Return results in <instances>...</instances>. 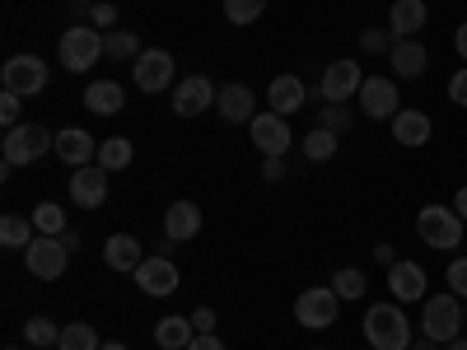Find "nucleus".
Listing matches in <instances>:
<instances>
[{
  "instance_id": "obj_1",
  "label": "nucleus",
  "mask_w": 467,
  "mask_h": 350,
  "mask_svg": "<svg viewBox=\"0 0 467 350\" xmlns=\"http://www.w3.org/2000/svg\"><path fill=\"white\" fill-rule=\"evenodd\" d=\"M365 341L374 350H411V323L398 304L365 308Z\"/></svg>"
},
{
  "instance_id": "obj_2",
  "label": "nucleus",
  "mask_w": 467,
  "mask_h": 350,
  "mask_svg": "<svg viewBox=\"0 0 467 350\" xmlns=\"http://www.w3.org/2000/svg\"><path fill=\"white\" fill-rule=\"evenodd\" d=\"M462 229H467V220L453 206H420V215H416L420 243L435 248V252H453L462 243Z\"/></svg>"
},
{
  "instance_id": "obj_3",
  "label": "nucleus",
  "mask_w": 467,
  "mask_h": 350,
  "mask_svg": "<svg viewBox=\"0 0 467 350\" xmlns=\"http://www.w3.org/2000/svg\"><path fill=\"white\" fill-rule=\"evenodd\" d=\"M47 149H57V136L37 122H19L15 131H5V140H0V154H5V164H15V169L43 160Z\"/></svg>"
},
{
  "instance_id": "obj_4",
  "label": "nucleus",
  "mask_w": 467,
  "mask_h": 350,
  "mask_svg": "<svg viewBox=\"0 0 467 350\" xmlns=\"http://www.w3.org/2000/svg\"><path fill=\"white\" fill-rule=\"evenodd\" d=\"M458 327H462V299L449 290V294H435L425 299V318H420V332L431 336L435 345H449L458 341Z\"/></svg>"
},
{
  "instance_id": "obj_5",
  "label": "nucleus",
  "mask_w": 467,
  "mask_h": 350,
  "mask_svg": "<svg viewBox=\"0 0 467 350\" xmlns=\"http://www.w3.org/2000/svg\"><path fill=\"white\" fill-rule=\"evenodd\" d=\"M24 266H28V276H37V281H57V276H66V266H70V248H66V239L37 233V239L24 248Z\"/></svg>"
},
{
  "instance_id": "obj_6",
  "label": "nucleus",
  "mask_w": 467,
  "mask_h": 350,
  "mask_svg": "<svg viewBox=\"0 0 467 350\" xmlns=\"http://www.w3.org/2000/svg\"><path fill=\"white\" fill-rule=\"evenodd\" d=\"M337 314H341V294H337L332 285H314V290H304V294L295 299V323L308 327V332L332 327Z\"/></svg>"
},
{
  "instance_id": "obj_7",
  "label": "nucleus",
  "mask_w": 467,
  "mask_h": 350,
  "mask_svg": "<svg viewBox=\"0 0 467 350\" xmlns=\"http://www.w3.org/2000/svg\"><path fill=\"white\" fill-rule=\"evenodd\" d=\"M103 57V33L94 28V24H75V28H66L61 33V66L66 70H89L94 61Z\"/></svg>"
},
{
  "instance_id": "obj_8",
  "label": "nucleus",
  "mask_w": 467,
  "mask_h": 350,
  "mask_svg": "<svg viewBox=\"0 0 467 350\" xmlns=\"http://www.w3.org/2000/svg\"><path fill=\"white\" fill-rule=\"evenodd\" d=\"M0 85H5L10 94H19V98L43 94V89H47V66H43V57H10L5 66H0Z\"/></svg>"
},
{
  "instance_id": "obj_9",
  "label": "nucleus",
  "mask_w": 467,
  "mask_h": 350,
  "mask_svg": "<svg viewBox=\"0 0 467 350\" xmlns=\"http://www.w3.org/2000/svg\"><path fill=\"white\" fill-rule=\"evenodd\" d=\"M173 57L164 52V47H150V52H140L136 57V66H131V75H136V89L140 94H164L169 85H173Z\"/></svg>"
},
{
  "instance_id": "obj_10",
  "label": "nucleus",
  "mask_w": 467,
  "mask_h": 350,
  "mask_svg": "<svg viewBox=\"0 0 467 350\" xmlns=\"http://www.w3.org/2000/svg\"><path fill=\"white\" fill-rule=\"evenodd\" d=\"M136 285L150 294V299H169V294H178V266H173V257H164V252H154V257H145L136 271Z\"/></svg>"
},
{
  "instance_id": "obj_11",
  "label": "nucleus",
  "mask_w": 467,
  "mask_h": 350,
  "mask_svg": "<svg viewBox=\"0 0 467 350\" xmlns=\"http://www.w3.org/2000/svg\"><path fill=\"white\" fill-rule=\"evenodd\" d=\"M70 201L80 211H99L108 201V169L103 164H85L70 173Z\"/></svg>"
},
{
  "instance_id": "obj_12",
  "label": "nucleus",
  "mask_w": 467,
  "mask_h": 350,
  "mask_svg": "<svg viewBox=\"0 0 467 350\" xmlns=\"http://www.w3.org/2000/svg\"><path fill=\"white\" fill-rule=\"evenodd\" d=\"M356 98H360L365 117H374V122H393V117H398V85H393V80H383V75L365 80Z\"/></svg>"
},
{
  "instance_id": "obj_13",
  "label": "nucleus",
  "mask_w": 467,
  "mask_h": 350,
  "mask_svg": "<svg viewBox=\"0 0 467 350\" xmlns=\"http://www.w3.org/2000/svg\"><path fill=\"white\" fill-rule=\"evenodd\" d=\"M253 145L262 149V160H271V154H285L290 149V122L281 112H257L253 117Z\"/></svg>"
},
{
  "instance_id": "obj_14",
  "label": "nucleus",
  "mask_w": 467,
  "mask_h": 350,
  "mask_svg": "<svg viewBox=\"0 0 467 350\" xmlns=\"http://www.w3.org/2000/svg\"><path fill=\"white\" fill-rule=\"evenodd\" d=\"M365 85V75L356 61H332L323 70V103H346V98H356Z\"/></svg>"
},
{
  "instance_id": "obj_15",
  "label": "nucleus",
  "mask_w": 467,
  "mask_h": 350,
  "mask_svg": "<svg viewBox=\"0 0 467 350\" xmlns=\"http://www.w3.org/2000/svg\"><path fill=\"white\" fill-rule=\"evenodd\" d=\"M215 94H220V89L206 80V75H187V80L173 89V112H178V117H202V112L215 103Z\"/></svg>"
},
{
  "instance_id": "obj_16",
  "label": "nucleus",
  "mask_w": 467,
  "mask_h": 350,
  "mask_svg": "<svg viewBox=\"0 0 467 350\" xmlns=\"http://www.w3.org/2000/svg\"><path fill=\"white\" fill-rule=\"evenodd\" d=\"M57 154H61V164L85 169V164H99V140L89 131H80V127H66L57 136Z\"/></svg>"
},
{
  "instance_id": "obj_17",
  "label": "nucleus",
  "mask_w": 467,
  "mask_h": 350,
  "mask_svg": "<svg viewBox=\"0 0 467 350\" xmlns=\"http://www.w3.org/2000/svg\"><path fill=\"white\" fill-rule=\"evenodd\" d=\"M388 290H393L398 304L425 299V271L416 262H393V266H388Z\"/></svg>"
},
{
  "instance_id": "obj_18",
  "label": "nucleus",
  "mask_w": 467,
  "mask_h": 350,
  "mask_svg": "<svg viewBox=\"0 0 467 350\" xmlns=\"http://www.w3.org/2000/svg\"><path fill=\"white\" fill-rule=\"evenodd\" d=\"M266 103H271V112L295 117V112L308 103V89H304L299 75H276V80H271V89H266Z\"/></svg>"
},
{
  "instance_id": "obj_19",
  "label": "nucleus",
  "mask_w": 467,
  "mask_h": 350,
  "mask_svg": "<svg viewBox=\"0 0 467 350\" xmlns=\"http://www.w3.org/2000/svg\"><path fill=\"white\" fill-rule=\"evenodd\" d=\"M215 112L224 117V122H234V127H244V122H253V89L248 85H220V94H215Z\"/></svg>"
},
{
  "instance_id": "obj_20",
  "label": "nucleus",
  "mask_w": 467,
  "mask_h": 350,
  "mask_svg": "<svg viewBox=\"0 0 467 350\" xmlns=\"http://www.w3.org/2000/svg\"><path fill=\"white\" fill-rule=\"evenodd\" d=\"M425 61H431V52H425L416 37H398L393 52H388V66H393L402 80H420V75H425Z\"/></svg>"
},
{
  "instance_id": "obj_21",
  "label": "nucleus",
  "mask_w": 467,
  "mask_h": 350,
  "mask_svg": "<svg viewBox=\"0 0 467 350\" xmlns=\"http://www.w3.org/2000/svg\"><path fill=\"white\" fill-rule=\"evenodd\" d=\"M164 233H169L173 243L197 239V233H202V211H197V201H173L169 215H164Z\"/></svg>"
},
{
  "instance_id": "obj_22",
  "label": "nucleus",
  "mask_w": 467,
  "mask_h": 350,
  "mask_svg": "<svg viewBox=\"0 0 467 350\" xmlns=\"http://www.w3.org/2000/svg\"><path fill=\"white\" fill-rule=\"evenodd\" d=\"M393 140H398V145H407V149H420L425 140H431V117L402 108V112L393 117Z\"/></svg>"
},
{
  "instance_id": "obj_23",
  "label": "nucleus",
  "mask_w": 467,
  "mask_h": 350,
  "mask_svg": "<svg viewBox=\"0 0 467 350\" xmlns=\"http://www.w3.org/2000/svg\"><path fill=\"white\" fill-rule=\"evenodd\" d=\"M388 28L393 37H411L425 28V0H393V10H388Z\"/></svg>"
},
{
  "instance_id": "obj_24",
  "label": "nucleus",
  "mask_w": 467,
  "mask_h": 350,
  "mask_svg": "<svg viewBox=\"0 0 467 350\" xmlns=\"http://www.w3.org/2000/svg\"><path fill=\"white\" fill-rule=\"evenodd\" d=\"M103 262L112 271H136L145 257H140V243L131 239V233H112V239L103 243Z\"/></svg>"
},
{
  "instance_id": "obj_25",
  "label": "nucleus",
  "mask_w": 467,
  "mask_h": 350,
  "mask_svg": "<svg viewBox=\"0 0 467 350\" xmlns=\"http://www.w3.org/2000/svg\"><path fill=\"white\" fill-rule=\"evenodd\" d=\"M122 85H112V80H99V85H89L85 89V108L94 112V117H112V112H122Z\"/></svg>"
},
{
  "instance_id": "obj_26",
  "label": "nucleus",
  "mask_w": 467,
  "mask_h": 350,
  "mask_svg": "<svg viewBox=\"0 0 467 350\" xmlns=\"http://www.w3.org/2000/svg\"><path fill=\"white\" fill-rule=\"evenodd\" d=\"M154 341H160V350H187L197 341V327H192V318H160Z\"/></svg>"
},
{
  "instance_id": "obj_27",
  "label": "nucleus",
  "mask_w": 467,
  "mask_h": 350,
  "mask_svg": "<svg viewBox=\"0 0 467 350\" xmlns=\"http://www.w3.org/2000/svg\"><path fill=\"white\" fill-rule=\"evenodd\" d=\"M33 229H37L33 215H5V220H0V243H5L10 252H24V248L37 239Z\"/></svg>"
},
{
  "instance_id": "obj_28",
  "label": "nucleus",
  "mask_w": 467,
  "mask_h": 350,
  "mask_svg": "<svg viewBox=\"0 0 467 350\" xmlns=\"http://www.w3.org/2000/svg\"><path fill=\"white\" fill-rule=\"evenodd\" d=\"M337 131H327V127H314V131H308L304 136V160L308 164H327L332 160V154H337Z\"/></svg>"
},
{
  "instance_id": "obj_29",
  "label": "nucleus",
  "mask_w": 467,
  "mask_h": 350,
  "mask_svg": "<svg viewBox=\"0 0 467 350\" xmlns=\"http://www.w3.org/2000/svg\"><path fill=\"white\" fill-rule=\"evenodd\" d=\"M131 154H136V149H131L127 136H108V140L99 145V164H103L108 173H122V169L131 164Z\"/></svg>"
},
{
  "instance_id": "obj_30",
  "label": "nucleus",
  "mask_w": 467,
  "mask_h": 350,
  "mask_svg": "<svg viewBox=\"0 0 467 350\" xmlns=\"http://www.w3.org/2000/svg\"><path fill=\"white\" fill-rule=\"evenodd\" d=\"M103 57H112V61H136V57H140L136 33H127V28H112V33H103Z\"/></svg>"
},
{
  "instance_id": "obj_31",
  "label": "nucleus",
  "mask_w": 467,
  "mask_h": 350,
  "mask_svg": "<svg viewBox=\"0 0 467 350\" xmlns=\"http://www.w3.org/2000/svg\"><path fill=\"white\" fill-rule=\"evenodd\" d=\"M57 345H61V350H99V332H94L89 323H66Z\"/></svg>"
},
{
  "instance_id": "obj_32",
  "label": "nucleus",
  "mask_w": 467,
  "mask_h": 350,
  "mask_svg": "<svg viewBox=\"0 0 467 350\" xmlns=\"http://www.w3.org/2000/svg\"><path fill=\"white\" fill-rule=\"evenodd\" d=\"M262 15H266V0H224V19L239 24V28L257 24Z\"/></svg>"
},
{
  "instance_id": "obj_33",
  "label": "nucleus",
  "mask_w": 467,
  "mask_h": 350,
  "mask_svg": "<svg viewBox=\"0 0 467 350\" xmlns=\"http://www.w3.org/2000/svg\"><path fill=\"white\" fill-rule=\"evenodd\" d=\"M33 224H37V233H52V239H61L66 233V211L57 206V201H43L33 211Z\"/></svg>"
},
{
  "instance_id": "obj_34",
  "label": "nucleus",
  "mask_w": 467,
  "mask_h": 350,
  "mask_svg": "<svg viewBox=\"0 0 467 350\" xmlns=\"http://www.w3.org/2000/svg\"><path fill=\"white\" fill-rule=\"evenodd\" d=\"M24 336H28L33 350H43V345H57V341H61V327H57L52 318H28V323H24Z\"/></svg>"
},
{
  "instance_id": "obj_35",
  "label": "nucleus",
  "mask_w": 467,
  "mask_h": 350,
  "mask_svg": "<svg viewBox=\"0 0 467 350\" xmlns=\"http://www.w3.org/2000/svg\"><path fill=\"white\" fill-rule=\"evenodd\" d=\"M332 290L341 294V299H365V276L356 266H341L337 276H332Z\"/></svg>"
},
{
  "instance_id": "obj_36",
  "label": "nucleus",
  "mask_w": 467,
  "mask_h": 350,
  "mask_svg": "<svg viewBox=\"0 0 467 350\" xmlns=\"http://www.w3.org/2000/svg\"><path fill=\"white\" fill-rule=\"evenodd\" d=\"M393 43H398V37H393V28H365V33H360V47H365L369 57L393 52Z\"/></svg>"
},
{
  "instance_id": "obj_37",
  "label": "nucleus",
  "mask_w": 467,
  "mask_h": 350,
  "mask_svg": "<svg viewBox=\"0 0 467 350\" xmlns=\"http://www.w3.org/2000/svg\"><path fill=\"white\" fill-rule=\"evenodd\" d=\"M318 127H327V131H350V108L346 103H327L323 112H318Z\"/></svg>"
},
{
  "instance_id": "obj_38",
  "label": "nucleus",
  "mask_w": 467,
  "mask_h": 350,
  "mask_svg": "<svg viewBox=\"0 0 467 350\" xmlns=\"http://www.w3.org/2000/svg\"><path fill=\"white\" fill-rule=\"evenodd\" d=\"M449 290H453L458 299H467V257H453V262H449Z\"/></svg>"
},
{
  "instance_id": "obj_39",
  "label": "nucleus",
  "mask_w": 467,
  "mask_h": 350,
  "mask_svg": "<svg viewBox=\"0 0 467 350\" xmlns=\"http://www.w3.org/2000/svg\"><path fill=\"white\" fill-rule=\"evenodd\" d=\"M0 122H5V131H15L19 127V94H0Z\"/></svg>"
},
{
  "instance_id": "obj_40",
  "label": "nucleus",
  "mask_w": 467,
  "mask_h": 350,
  "mask_svg": "<svg viewBox=\"0 0 467 350\" xmlns=\"http://www.w3.org/2000/svg\"><path fill=\"white\" fill-rule=\"evenodd\" d=\"M262 178H266V182H285V178H290L285 154H271V160H262Z\"/></svg>"
},
{
  "instance_id": "obj_41",
  "label": "nucleus",
  "mask_w": 467,
  "mask_h": 350,
  "mask_svg": "<svg viewBox=\"0 0 467 350\" xmlns=\"http://www.w3.org/2000/svg\"><path fill=\"white\" fill-rule=\"evenodd\" d=\"M89 24H94V28H112V24H117V5H108V0H99V5L89 10Z\"/></svg>"
},
{
  "instance_id": "obj_42",
  "label": "nucleus",
  "mask_w": 467,
  "mask_h": 350,
  "mask_svg": "<svg viewBox=\"0 0 467 350\" xmlns=\"http://www.w3.org/2000/svg\"><path fill=\"white\" fill-rule=\"evenodd\" d=\"M449 98H453L458 108H467V66H462V70H453V80H449Z\"/></svg>"
},
{
  "instance_id": "obj_43",
  "label": "nucleus",
  "mask_w": 467,
  "mask_h": 350,
  "mask_svg": "<svg viewBox=\"0 0 467 350\" xmlns=\"http://www.w3.org/2000/svg\"><path fill=\"white\" fill-rule=\"evenodd\" d=\"M192 327H197V332H215V308H197V314H192Z\"/></svg>"
},
{
  "instance_id": "obj_44",
  "label": "nucleus",
  "mask_w": 467,
  "mask_h": 350,
  "mask_svg": "<svg viewBox=\"0 0 467 350\" xmlns=\"http://www.w3.org/2000/svg\"><path fill=\"white\" fill-rule=\"evenodd\" d=\"M187 350H224V341H220L215 332H197V341H192Z\"/></svg>"
},
{
  "instance_id": "obj_45",
  "label": "nucleus",
  "mask_w": 467,
  "mask_h": 350,
  "mask_svg": "<svg viewBox=\"0 0 467 350\" xmlns=\"http://www.w3.org/2000/svg\"><path fill=\"white\" fill-rule=\"evenodd\" d=\"M374 262H379V266H393V262H398V248H393V243H379V248H374Z\"/></svg>"
},
{
  "instance_id": "obj_46",
  "label": "nucleus",
  "mask_w": 467,
  "mask_h": 350,
  "mask_svg": "<svg viewBox=\"0 0 467 350\" xmlns=\"http://www.w3.org/2000/svg\"><path fill=\"white\" fill-rule=\"evenodd\" d=\"M453 47H458V57L467 61V24H458V33H453Z\"/></svg>"
},
{
  "instance_id": "obj_47",
  "label": "nucleus",
  "mask_w": 467,
  "mask_h": 350,
  "mask_svg": "<svg viewBox=\"0 0 467 350\" xmlns=\"http://www.w3.org/2000/svg\"><path fill=\"white\" fill-rule=\"evenodd\" d=\"M453 211H458V215L467 220V187H462V191H458V197H453Z\"/></svg>"
},
{
  "instance_id": "obj_48",
  "label": "nucleus",
  "mask_w": 467,
  "mask_h": 350,
  "mask_svg": "<svg viewBox=\"0 0 467 350\" xmlns=\"http://www.w3.org/2000/svg\"><path fill=\"white\" fill-rule=\"evenodd\" d=\"M444 350H467V336H458V341H449Z\"/></svg>"
},
{
  "instance_id": "obj_49",
  "label": "nucleus",
  "mask_w": 467,
  "mask_h": 350,
  "mask_svg": "<svg viewBox=\"0 0 467 350\" xmlns=\"http://www.w3.org/2000/svg\"><path fill=\"white\" fill-rule=\"evenodd\" d=\"M411 350H435V341H431V336H425V341H416Z\"/></svg>"
},
{
  "instance_id": "obj_50",
  "label": "nucleus",
  "mask_w": 467,
  "mask_h": 350,
  "mask_svg": "<svg viewBox=\"0 0 467 350\" xmlns=\"http://www.w3.org/2000/svg\"><path fill=\"white\" fill-rule=\"evenodd\" d=\"M99 350H127V345H122V341H103Z\"/></svg>"
},
{
  "instance_id": "obj_51",
  "label": "nucleus",
  "mask_w": 467,
  "mask_h": 350,
  "mask_svg": "<svg viewBox=\"0 0 467 350\" xmlns=\"http://www.w3.org/2000/svg\"><path fill=\"white\" fill-rule=\"evenodd\" d=\"M462 327H467V304H462Z\"/></svg>"
},
{
  "instance_id": "obj_52",
  "label": "nucleus",
  "mask_w": 467,
  "mask_h": 350,
  "mask_svg": "<svg viewBox=\"0 0 467 350\" xmlns=\"http://www.w3.org/2000/svg\"><path fill=\"white\" fill-rule=\"evenodd\" d=\"M43 350H61V345H43Z\"/></svg>"
},
{
  "instance_id": "obj_53",
  "label": "nucleus",
  "mask_w": 467,
  "mask_h": 350,
  "mask_svg": "<svg viewBox=\"0 0 467 350\" xmlns=\"http://www.w3.org/2000/svg\"><path fill=\"white\" fill-rule=\"evenodd\" d=\"M10 350H15V345H10Z\"/></svg>"
},
{
  "instance_id": "obj_54",
  "label": "nucleus",
  "mask_w": 467,
  "mask_h": 350,
  "mask_svg": "<svg viewBox=\"0 0 467 350\" xmlns=\"http://www.w3.org/2000/svg\"><path fill=\"white\" fill-rule=\"evenodd\" d=\"M369 350H374V345H369Z\"/></svg>"
}]
</instances>
